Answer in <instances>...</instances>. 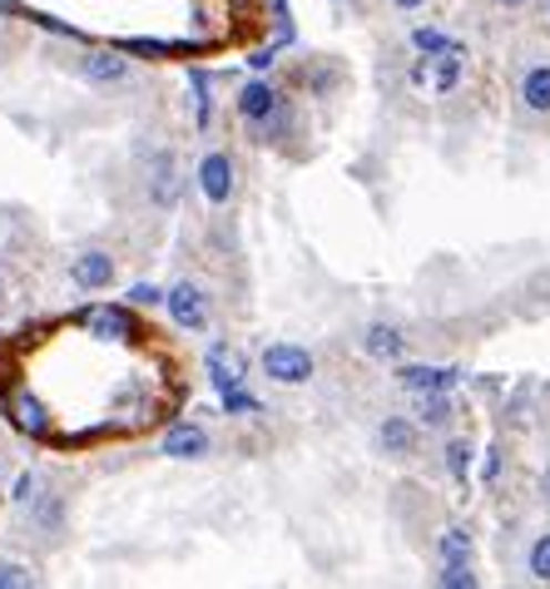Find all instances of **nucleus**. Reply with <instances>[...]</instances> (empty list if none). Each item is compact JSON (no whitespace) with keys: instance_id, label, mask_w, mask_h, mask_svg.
Instances as JSON below:
<instances>
[{"instance_id":"f257e3e1","label":"nucleus","mask_w":550,"mask_h":589,"mask_svg":"<svg viewBox=\"0 0 550 589\" xmlns=\"http://www.w3.org/2000/svg\"><path fill=\"white\" fill-rule=\"evenodd\" d=\"M234 110H238V124L258 139V144H283V139L293 134V100L268 74H253V80L238 84Z\"/></svg>"},{"instance_id":"f03ea898","label":"nucleus","mask_w":550,"mask_h":589,"mask_svg":"<svg viewBox=\"0 0 550 589\" xmlns=\"http://www.w3.org/2000/svg\"><path fill=\"white\" fill-rule=\"evenodd\" d=\"M467 80V50H441V55H417L407 70V84L427 100H447Z\"/></svg>"},{"instance_id":"7ed1b4c3","label":"nucleus","mask_w":550,"mask_h":589,"mask_svg":"<svg viewBox=\"0 0 550 589\" xmlns=\"http://www.w3.org/2000/svg\"><path fill=\"white\" fill-rule=\"evenodd\" d=\"M164 313L179 332H208V323H214V293L204 283H194V277H174L164 287Z\"/></svg>"},{"instance_id":"20e7f679","label":"nucleus","mask_w":550,"mask_h":589,"mask_svg":"<svg viewBox=\"0 0 550 589\" xmlns=\"http://www.w3.org/2000/svg\"><path fill=\"white\" fill-rule=\"evenodd\" d=\"M258 372L268 382H278V387H308L317 377V357L303 342H268L258 357Z\"/></svg>"},{"instance_id":"39448f33","label":"nucleus","mask_w":550,"mask_h":589,"mask_svg":"<svg viewBox=\"0 0 550 589\" xmlns=\"http://www.w3.org/2000/svg\"><path fill=\"white\" fill-rule=\"evenodd\" d=\"M194 189H198V199H204L208 209H224V203H234V194H238V164H234V154H224V149H208V154L194 164Z\"/></svg>"},{"instance_id":"423d86ee","label":"nucleus","mask_w":550,"mask_h":589,"mask_svg":"<svg viewBox=\"0 0 550 589\" xmlns=\"http://www.w3.org/2000/svg\"><path fill=\"white\" fill-rule=\"evenodd\" d=\"M144 194H150V209L159 213H174L179 199H184V169H179L174 149H159L144 169Z\"/></svg>"},{"instance_id":"0eeeda50","label":"nucleus","mask_w":550,"mask_h":589,"mask_svg":"<svg viewBox=\"0 0 550 589\" xmlns=\"http://www.w3.org/2000/svg\"><path fill=\"white\" fill-rule=\"evenodd\" d=\"M80 80L84 84H94V90H114V84H130V74H134V60H130V50H104V45H90L80 55Z\"/></svg>"},{"instance_id":"6e6552de","label":"nucleus","mask_w":550,"mask_h":589,"mask_svg":"<svg viewBox=\"0 0 550 589\" xmlns=\"http://www.w3.org/2000/svg\"><path fill=\"white\" fill-rule=\"evenodd\" d=\"M204 372H208V392L214 396H224L234 387H248V357H243L234 342H208Z\"/></svg>"},{"instance_id":"1a4fd4ad","label":"nucleus","mask_w":550,"mask_h":589,"mask_svg":"<svg viewBox=\"0 0 550 589\" xmlns=\"http://www.w3.org/2000/svg\"><path fill=\"white\" fill-rule=\"evenodd\" d=\"M80 323H84V332H90L94 342H104V347H120V342L134 337V307L130 303H124V307L94 303V307H84V313H80Z\"/></svg>"},{"instance_id":"9d476101","label":"nucleus","mask_w":550,"mask_h":589,"mask_svg":"<svg viewBox=\"0 0 550 589\" xmlns=\"http://www.w3.org/2000/svg\"><path fill=\"white\" fill-rule=\"evenodd\" d=\"M70 283H75L80 293H104V287L120 283V263H114L110 248H80L75 258H70Z\"/></svg>"},{"instance_id":"9b49d317","label":"nucleus","mask_w":550,"mask_h":589,"mask_svg":"<svg viewBox=\"0 0 550 589\" xmlns=\"http://www.w3.org/2000/svg\"><path fill=\"white\" fill-rule=\"evenodd\" d=\"M393 377L407 396H421V392H457L467 372L461 367H431V362H397Z\"/></svg>"},{"instance_id":"f8f14e48","label":"nucleus","mask_w":550,"mask_h":589,"mask_svg":"<svg viewBox=\"0 0 550 589\" xmlns=\"http://www.w3.org/2000/svg\"><path fill=\"white\" fill-rule=\"evenodd\" d=\"M159 456L169 460H208L214 456V436L198 422H174L164 436H159Z\"/></svg>"},{"instance_id":"ddd939ff","label":"nucleus","mask_w":550,"mask_h":589,"mask_svg":"<svg viewBox=\"0 0 550 589\" xmlns=\"http://www.w3.org/2000/svg\"><path fill=\"white\" fill-rule=\"evenodd\" d=\"M417 441H421L417 416H407V412H387L383 422H377V451H383L387 460H407V456H417Z\"/></svg>"},{"instance_id":"4468645a","label":"nucleus","mask_w":550,"mask_h":589,"mask_svg":"<svg viewBox=\"0 0 550 589\" xmlns=\"http://www.w3.org/2000/svg\"><path fill=\"white\" fill-rule=\"evenodd\" d=\"M357 352L363 357H373V362H397L407 357V327H397V323H367L363 332H357Z\"/></svg>"},{"instance_id":"2eb2a0df","label":"nucleus","mask_w":550,"mask_h":589,"mask_svg":"<svg viewBox=\"0 0 550 589\" xmlns=\"http://www.w3.org/2000/svg\"><path fill=\"white\" fill-rule=\"evenodd\" d=\"M20 516H26V530L35 535V540H55L60 530H65V496H60V490H40L35 500H30V510H20Z\"/></svg>"},{"instance_id":"dca6fc26","label":"nucleus","mask_w":550,"mask_h":589,"mask_svg":"<svg viewBox=\"0 0 550 589\" xmlns=\"http://www.w3.org/2000/svg\"><path fill=\"white\" fill-rule=\"evenodd\" d=\"M516 104H521L531 120H550V60H536V65L521 70V80H516Z\"/></svg>"},{"instance_id":"f3484780","label":"nucleus","mask_w":550,"mask_h":589,"mask_svg":"<svg viewBox=\"0 0 550 589\" xmlns=\"http://www.w3.org/2000/svg\"><path fill=\"white\" fill-rule=\"evenodd\" d=\"M411 416L421 431H447L457 422V402H451V392H421L411 396Z\"/></svg>"},{"instance_id":"a211bd4d","label":"nucleus","mask_w":550,"mask_h":589,"mask_svg":"<svg viewBox=\"0 0 550 589\" xmlns=\"http://www.w3.org/2000/svg\"><path fill=\"white\" fill-rule=\"evenodd\" d=\"M10 426L16 431H26V436H50V412H45V402H40L35 392H16L10 396Z\"/></svg>"},{"instance_id":"6ab92c4d","label":"nucleus","mask_w":550,"mask_h":589,"mask_svg":"<svg viewBox=\"0 0 550 589\" xmlns=\"http://www.w3.org/2000/svg\"><path fill=\"white\" fill-rule=\"evenodd\" d=\"M437 565H476L471 525H447V530L437 535Z\"/></svg>"},{"instance_id":"aec40b11","label":"nucleus","mask_w":550,"mask_h":589,"mask_svg":"<svg viewBox=\"0 0 550 589\" xmlns=\"http://www.w3.org/2000/svg\"><path fill=\"white\" fill-rule=\"evenodd\" d=\"M189 94H194V130L208 134V124H214V110H218V100H214V74H208V70H189Z\"/></svg>"},{"instance_id":"412c9836","label":"nucleus","mask_w":550,"mask_h":589,"mask_svg":"<svg viewBox=\"0 0 550 589\" xmlns=\"http://www.w3.org/2000/svg\"><path fill=\"white\" fill-rule=\"evenodd\" d=\"M441 466H447V476L457 480V486H467L471 466H476V446L467 441V436H451V441H441Z\"/></svg>"},{"instance_id":"4be33fe9","label":"nucleus","mask_w":550,"mask_h":589,"mask_svg":"<svg viewBox=\"0 0 550 589\" xmlns=\"http://www.w3.org/2000/svg\"><path fill=\"white\" fill-rule=\"evenodd\" d=\"M407 45L417 50V55H441V50H467L457 35H451L447 26H417V30L407 35Z\"/></svg>"},{"instance_id":"5701e85b","label":"nucleus","mask_w":550,"mask_h":589,"mask_svg":"<svg viewBox=\"0 0 550 589\" xmlns=\"http://www.w3.org/2000/svg\"><path fill=\"white\" fill-rule=\"evenodd\" d=\"M40 490H45V476H40L35 466L20 470V476L10 480V506H16V510H30V500H35Z\"/></svg>"},{"instance_id":"b1692460","label":"nucleus","mask_w":550,"mask_h":589,"mask_svg":"<svg viewBox=\"0 0 550 589\" xmlns=\"http://www.w3.org/2000/svg\"><path fill=\"white\" fill-rule=\"evenodd\" d=\"M526 575H531L536 585H550V530L536 535L531 550H526Z\"/></svg>"},{"instance_id":"393cba45","label":"nucleus","mask_w":550,"mask_h":589,"mask_svg":"<svg viewBox=\"0 0 550 589\" xmlns=\"http://www.w3.org/2000/svg\"><path fill=\"white\" fill-rule=\"evenodd\" d=\"M218 412L224 416H263V402L248 387H234V392L218 396Z\"/></svg>"},{"instance_id":"a878e982","label":"nucleus","mask_w":550,"mask_h":589,"mask_svg":"<svg viewBox=\"0 0 550 589\" xmlns=\"http://www.w3.org/2000/svg\"><path fill=\"white\" fill-rule=\"evenodd\" d=\"M437 585L441 589H481L476 565H437Z\"/></svg>"},{"instance_id":"bb28decb","label":"nucleus","mask_w":550,"mask_h":589,"mask_svg":"<svg viewBox=\"0 0 550 589\" xmlns=\"http://www.w3.org/2000/svg\"><path fill=\"white\" fill-rule=\"evenodd\" d=\"M501 466H506V456H501V446H486V451H481V460H476V480H481V486L486 490H491L496 486V480H501Z\"/></svg>"},{"instance_id":"cd10ccee","label":"nucleus","mask_w":550,"mask_h":589,"mask_svg":"<svg viewBox=\"0 0 550 589\" xmlns=\"http://www.w3.org/2000/svg\"><path fill=\"white\" fill-rule=\"evenodd\" d=\"M30 585H35V570H26L16 560H0V589H30Z\"/></svg>"},{"instance_id":"c85d7f7f","label":"nucleus","mask_w":550,"mask_h":589,"mask_svg":"<svg viewBox=\"0 0 550 589\" xmlns=\"http://www.w3.org/2000/svg\"><path fill=\"white\" fill-rule=\"evenodd\" d=\"M124 297H130V307H164V287H154V283H130Z\"/></svg>"},{"instance_id":"c756f323","label":"nucleus","mask_w":550,"mask_h":589,"mask_svg":"<svg viewBox=\"0 0 550 589\" xmlns=\"http://www.w3.org/2000/svg\"><path fill=\"white\" fill-rule=\"evenodd\" d=\"M278 50H283V45H273V50H258V55H248V65L258 70V74H268L273 65H278Z\"/></svg>"},{"instance_id":"7c9ffc66","label":"nucleus","mask_w":550,"mask_h":589,"mask_svg":"<svg viewBox=\"0 0 550 589\" xmlns=\"http://www.w3.org/2000/svg\"><path fill=\"white\" fill-rule=\"evenodd\" d=\"M387 6H393L397 16H411V10H421V6H427V0H387Z\"/></svg>"},{"instance_id":"2f4dec72","label":"nucleus","mask_w":550,"mask_h":589,"mask_svg":"<svg viewBox=\"0 0 550 589\" xmlns=\"http://www.w3.org/2000/svg\"><path fill=\"white\" fill-rule=\"evenodd\" d=\"M491 6H496V10H506V16H516V10H526L531 0H491Z\"/></svg>"},{"instance_id":"473e14b6","label":"nucleus","mask_w":550,"mask_h":589,"mask_svg":"<svg viewBox=\"0 0 550 589\" xmlns=\"http://www.w3.org/2000/svg\"><path fill=\"white\" fill-rule=\"evenodd\" d=\"M536 490H541V500L550 506V460H546V470H541V480H536Z\"/></svg>"},{"instance_id":"72a5a7b5","label":"nucleus","mask_w":550,"mask_h":589,"mask_svg":"<svg viewBox=\"0 0 550 589\" xmlns=\"http://www.w3.org/2000/svg\"><path fill=\"white\" fill-rule=\"evenodd\" d=\"M0 10H6V16H20V0H0Z\"/></svg>"},{"instance_id":"f704fd0d","label":"nucleus","mask_w":550,"mask_h":589,"mask_svg":"<svg viewBox=\"0 0 550 589\" xmlns=\"http://www.w3.org/2000/svg\"><path fill=\"white\" fill-rule=\"evenodd\" d=\"M0 303H6V277H0Z\"/></svg>"},{"instance_id":"c9c22d12","label":"nucleus","mask_w":550,"mask_h":589,"mask_svg":"<svg viewBox=\"0 0 550 589\" xmlns=\"http://www.w3.org/2000/svg\"><path fill=\"white\" fill-rule=\"evenodd\" d=\"M0 480H6V460H0Z\"/></svg>"},{"instance_id":"e433bc0d","label":"nucleus","mask_w":550,"mask_h":589,"mask_svg":"<svg viewBox=\"0 0 550 589\" xmlns=\"http://www.w3.org/2000/svg\"><path fill=\"white\" fill-rule=\"evenodd\" d=\"M546 16H550V0H546Z\"/></svg>"},{"instance_id":"4c0bfd02","label":"nucleus","mask_w":550,"mask_h":589,"mask_svg":"<svg viewBox=\"0 0 550 589\" xmlns=\"http://www.w3.org/2000/svg\"><path fill=\"white\" fill-rule=\"evenodd\" d=\"M337 6H347V0H337Z\"/></svg>"}]
</instances>
